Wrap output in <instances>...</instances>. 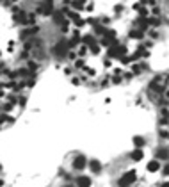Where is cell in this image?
Returning <instances> with one entry per match:
<instances>
[{
    "mask_svg": "<svg viewBox=\"0 0 169 187\" xmlns=\"http://www.w3.org/2000/svg\"><path fill=\"white\" fill-rule=\"evenodd\" d=\"M135 171H128V173H125L121 178H119V182H117V185L119 187H130L133 182H135Z\"/></svg>",
    "mask_w": 169,
    "mask_h": 187,
    "instance_id": "1",
    "label": "cell"
},
{
    "mask_svg": "<svg viewBox=\"0 0 169 187\" xmlns=\"http://www.w3.org/2000/svg\"><path fill=\"white\" fill-rule=\"evenodd\" d=\"M52 11H54V2L52 0H45L43 5L39 7V13H43V14H50Z\"/></svg>",
    "mask_w": 169,
    "mask_h": 187,
    "instance_id": "2",
    "label": "cell"
},
{
    "mask_svg": "<svg viewBox=\"0 0 169 187\" xmlns=\"http://www.w3.org/2000/svg\"><path fill=\"white\" fill-rule=\"evenodd\" d=\"M166 80H167V77L166 75H162V77H157L155 80H153V84H151V87L153 89H164V84H166Z\"/></svg>",
    "mask_w": 169,
    "mask_h": 187,
    "instance_id": "3",
    "label": "cell"
},
{
    "mask_svg": "<svg viewBox=\"0 0 169 187\" xmlns=\"http://www.w3.org/2000/svg\"><path fill=\"white\" fill-rule=\"evenodd\" d=\"M54 52H55V55H66V52H68V45L66 43H57L55 48H54Z\"/></svg>",
    "mask_w": 169,
    "mask_h": 187,
    "instance_id": "4",
    "label": "cell"
},
{
    "mask_svg": "<svg viewBox=\"0 0 169 187\" xmlns=\"http://www.w3.org/2000/svg\"><path fill=\"white\" fill-rule=\"evenodd\" d=\"M86 164H87V160H86V157H82V155H78L75 160H73V168L75 169H84Z\"/></svg>",
    "mask_w": 169,
    "mask_h": 187,
    "instance_id": "5",
    "label": "cell"
},
{
    "mask_svg": "<svg viewBox=\"0 0 169 187\" xmlns=\"http://www.w3.org/2000/svg\"><path fill=\"white\" fill-rule=\"evenodd\" d=\"M77 187H91V178L89 176H78L77 178Z\"/></svg>",
    "mask_w": 169,
    "mask_h": 187,
    "instance_id": "6",
    "label": "cell"
},
{
    "mask_svg": "<svg viewBox=\"0 0 169 187\" xmlns=\"http://www.w3.org/2000/svg\"><path fill=\"white\" fill-rule=\"evenodd\" d=\"M89 168H91L93 173H100V171H102V164H100V160L91 159V160H89Z\"/></svg>",
    "mask_w": 169,
    "mask_h": 187,
    "instance_id": "7",
    "label": "cell"
},
{
    "mask_svg": "<svg viewBox=\"0 0 169 187\" xmlns=\"http://www.w3.org/2000/svg\"><path fill=\"white\" fill-rule=\"evenodd\" d=\"M128 36L133 37V39H141V37L144 36V32H142L141 29H133V30H130V32H128Z\"/></svg>",
    "mask_w": 169,
    "mask_h": 187,
    "instance_id": "8",
    "label": "cell"
},
{
    "mask_svg": "<svg viewBox=\"0 0 169 187\" xmlns=\"http://www.w3.org/2000/svg\"><path fill=\"white\" fill-rule=\"evenodd\" d=\"M148 169H150V171H158V169H160V162H158V160H151L150 164H148Z\"/></svg>",
    "mask_w": 169,
    "mask_h": 187,
    "instance_id": "9",
    "label": "cell"
},
{
    "mask_svg": "<svg viewBox=\"0 0 169 187\" xmlns=\"http://www.w3.org/2000/svg\"><path fill=\"white\" fill-rule=\"evenodd\" d=\"M132 159H133V160H141V159H142V151H141V150L132 151Z\"/></svg>",
    "mask_w": 169,
    "mask_h": 187,
    "instance_id": "10",
    "label": "cell"
},
{
    "mask_svg": "<svg viewBox=\"0 0 169 187\" xmlns=\"http://www.w3.org/2000/svg\"><path fill=\"white\" fill-rule=\"evenodd\" d=\"M133 143H135V146L141 148V146L144 144V139H142V137H133Z\"/></svg>",
    "mask_w": 169,
    "mask_h": 187,
    "instance_id": "11",
    "label": "cell"
},
{
    "mask_svg": "<svg viewBox=\"0 0 169 187\" xmlns=\"http://www.w3.org/2000/svg\"><path fill=\"white\" fill-rule=\"evenodd\" d=\"M167 118H169V111L167 109H162V123H166Z\"/></svg>",
    "mask_w": 169,
    "mask_h": 187,
    "instance_id": "12",
    "label": "cell"
},
{
    "mask_svg": "<svg viewBox=\"0 0 169 187\" xmlns=\"http://www.w3.org/2000/svg\"><path fill=\"white\" fill-rule=\"evenodd\" d=\"M82 2H84V0H75V2H73V7H75V9H82V7H84Z\"/></svg>",
    "mask_w": 169,
    "mask_h": 187,
    "instance_id": "13",
    "label": "cell"
},
{
    "mask_svg": "<svg viewBox=\"0 0 169 187\" xmlns=\"http://www.w3.org/2000/svg\"><path fill=\"white\" fill-rule=\"evenodd\" d=\"M91 52H93V54H98V52H100V46H98L96 43H93V45H91Z\"/></svg>",
    "mask_w": 169,
    "mask_h": 187,
    "instance_id": "14",
    "label": "cell"
},
{
    "mask_svg": "<svg viewBox=\"0 0 169 187\" xmlns=\"http://www.w3.org/2000/svg\"><path fill=\"white\" fill-rule=\"evenodd\" d=\"M94 30H96V34H105V29H103V27H100V25H96V29H94Z\"/></svg>",
    "mask_w": 169,
    "mask_h": 187,
    "instance_id": "15",
    "label": "cell"
},
{
    "mask_svg": "<svg viewBox=\"0 0 169 187\" xmlns=\"http://www.w3.org/2000/svg\"><path fill=\"white\" fill-rule=\"evenodd\" d=\"M157 155H158V157H164V159H166V157H167V150H158V153H157Z\"/></svg>",
    "mask_w": 169,
    "mask_h": 187,
    "instance_id": "16",
    "label": "cell"
},
{
    "mask_svg": "<svg viewBox=\"0 0 169 187\" xmlns=\"http://www.w3.org/2000/svg\"><path fill=\"white\" fill-rule=\"evenodd\" d=\"M84 43H91V45H93V43H94V39H93L91 36H86V37H84Z\"/></svg>",
    "mask_w": 169,
    "mask_h": 187,
    "instance_id": "17",
    "label": "cell"
},
{
    "mask_svg": "<svg viewBox=\"0 0 169 187\" xmlns=\"http://www.w3.org/2000/svg\"><path fill=\"white\" fill-rule=\"evenodd\" d=\"M55 21H62V14L61 13H55Z\"/></svg>",
    "mask_w": 169,
    "mask_h": 187,
    "instance_id": "18",
    "label": "cell"
},
{
    "mask_svg": "<svg viewBox=\"0 0 169 187\" xmlns=\"http://www.w3.org/2000/svg\"><path fill=\"white\" fill-rule=\"evenodd\" d=\"M164 175H169V164L166 166V168H164Z\"/></svg>",
    "mask_w": 169,
    "mask_h": 187,
    "instance_id": "19",
    "label": "cell"
},
{
    "mask_svg": "<svg viewBox=\"0 0 169 187\" xmlns=\"http://www.w3.org/2000/svg\"><path fill=\"white\" fill-rule=\"evenodd\" d=\"M160 187H169V182H166V184H162Z\"/></svg>",
    "mask_w": 169,
    "mask_h": 187,
    "instance_id": "20",
    "label": "cell"
},
{
    "mask_svg": "<svg viewBox=\"0 0 169 187\" xmlns=\"http://www.w3.org/2000/svg\"><path fill=\"white\" fill-rule=\"evenodd\" d=\"M11 2H14V0H5V4H11Z\"/></svg>",
    "mask_w": 169,
    "mask_h": 187,
    "instance_id": "21",
    "label": "cell"
}]
</instances>
